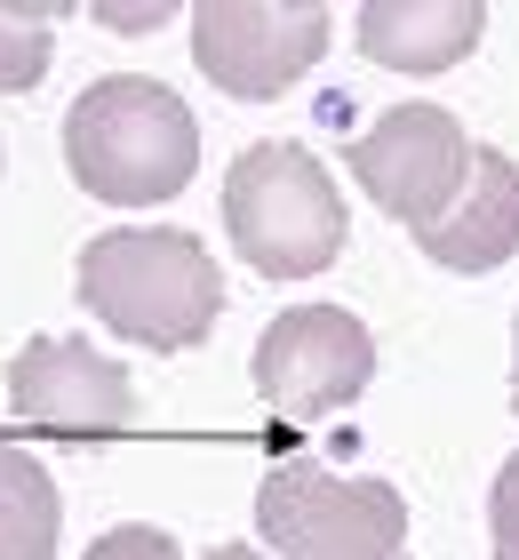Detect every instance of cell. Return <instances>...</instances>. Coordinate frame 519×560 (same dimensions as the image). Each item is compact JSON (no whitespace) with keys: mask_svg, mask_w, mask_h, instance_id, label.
Listing matches in <instances>:
<instances>
[{"mask_svg":"<svg viewBox=\"0 0 519 560\" xmlns=\"http://www.w3.org/2000/svg\"><path fill=\"white\" fill-rule=\"evenodd\" d=\"M48 57H57V9H16V0H0V89L33 96L48 81Z\"/></svg>","mask_w":519,"mask_h":560,"instance_id":"12","label":"cell"},{"mask_svg":"<svg viewBox=\"0 0 519 560\" xmlns=\"http://www.w3.org/2000/svg\"><path fill=\"white\" fill-rule=\"evenodd\" d=\"M496 560H504V552H496Z\"/></svg>","mask_w":519,"mask_h":560,"instance_id":"18","label":"cell"},{"mask_svg":"<svg viewBox=\"0 0 519 560\" xmlns=\"http://www.w3.org/2000/svg\"><path fill=\"white\" fill-rule=\"evenodd\" d=\"M248 376L288 424H320V417L352 409V400L368 393L376 337H368L359 313H344V304H296V313H280L264 337H256Z\"/></svg>","mask_w":519,"mask_h":560,"instance_id":"7","label":"cell"},{"mask_svg":"<svg viewBox=\"0 0 519 560\" xmlns=\"http://www.w3.org/2000/svg\"><path fill=\"white\" fill-rule=\"evenodd\" d=\"M168 16H176L168 0H104V9H96L104 33H161Z\"/></svg>","mask_w":519,"mask_h":560,"instance_id":"15","label":"cell"},{"mask_svg":"<svg viewBox=\"0 0 519 560\" xmlns=\"http://www.w3.org/2000/svg\"><path fill=\"white\" fill-rule=\"evenodd\" d=\"M415 248H424L432 265H448V272H496L511 248H519V168H511V152L480 144L463 200L439 224H424Z\"/></svg>","mask_w":519,"mask_h":560,"instance_id":"9","label":"cell"},{"mask_svg":"<svg viewBox=\"0 0 519 560\" xmlns=\"http://www.w3.org/2000/svg\"><path fill=\"white\" fill-rule=\"evenodd\" d=\"M328 33L335 24L320 0H200L192 65L240 105H272L328 57Z\"/></svg>","mask_w":519,"mask_h":560,"instance_id":"5","label":"cell"},{"mask_svg":"<svg viewBox=\"0 0 519 560\" xmlns=\"http://www.w3.org/2000/svg\"><path fill=\"white\" fill-rule=\"evenodd\" d=\"M64 168L81 176L89 200H113V209L176 200L200 168V120L168 81L104 72L64 113Z\"/></svg>","mask_w":519,"mask_h":560,"instance_id":"2","label":"cell"},{"mask_svg":"<svg viewBox=\"0 0 519 560\" xmlns=\"http://www.w3.org/2000/svg\"><path fill=\"white\" fill-rule=\"evenodd\" d=\"M64 537V497L40 456L0 448V560H57Z\"/></svg>","mask_w":519,"mask_h":560,"instance_id":"11","label":"cell"},{"mask_svg":"<svg viewBox=\"0 0 519 560\" xmlns=\"http://www.w3.org/2000/svg\"><path fill=\"white\" fill-rule=\"evenodd\" d=\"M511 409H519V328H511Z\"/></svg>","mask_w":519,"mask_h":560,"instance_id":"17","label":"cell"},{"mask_svg":"<svg viewBox=\"0 0 519 560\" xmlns=\"http://www.w3.org/2000/svg\"><path fill=\"white\" fill-rule=\"evenodd\" d=\"M487 528H496V552L519 560V456L496 472V489H487Z\"/></svg>","mask_w":519,"mask_h":560,"instance_id":"14","label":"cell"},{"mask_svg":"<svg viewBox=\"0 0 519 560\" xmlns=\"http://www.w3.org/2000/svg\"><path fill=\"white\" fill-rule=\"evenodd\" d=\"M81 560H185V545H176L168 528H144V521H128V528H104V537H96Z\"/></svg>","mask_w":519,"mask_h":560,"instance_id":"13","label":"cell"},{"mask_svg":"<svg viewBox=\"0 0 519 560\" xmlns=\"http://www.w3.org/2000/svg\"><path fill=\"white\" fill-rule=\"evenodd\" d=\"M224 233L264 280H311L344 257V200L311 144H248L224 168Z\"/></svg>","mask_w":519,"mask_h":560,"instance_id":"3","label":"cell"},{"mask_svg":"<svg viewBox=\"0 0 519 560\" xmlns=\"http://www.w3.org/2000/svg\"><path fill=\"white\" fill-rule=\"evenodd\" d=\"M256 537L272 560H408V497L296 456L256 489Z\"/></svg>","mask_w":519,"mask_h":560,"instance_id":"4","label":"cell"},{"mask_svg":"<svg viewBox=\"0 0 519 560\" xmlns=\"http://www.w3.org/2000/svg\"><path fill=\"white\" fill-rule=\"evenodd\" d=\"M480 144L463 137L448 105H392L368 120V137H352V176L384 217H400L408 233L439 224L472 185Z\"/></svg>","mask_w":519,"mask_h":560,"instance_id":"6","label":"cell"},{"mask_svg":"<svg viewBox=\"0 0 519 560\" xmlns=\"http://www.w3.org/2000/svg\"><path fill=\"white\" fill-rule=\"evenodd\" d=\"M208 560H272V552H264V545H216Z\"/></svg>","mask_w":519,"mask_h":560,"instance_id":"16","label":"cell"},{"mask_svg":"<svg viewBox=\"0 0 519 560\" xmlns=\"http://www.w3.org/2000/svg\"><path fill=\"white\" fill-rule=\"evenodd\" d=\"M81 304L128 345L192 352L224 313V272L185 224H113L81 248Z\"/></svg>","mask_w":519,"mask_h":560,"instance_id":"1","label":"cell"},{"mask_svg":"<svg viewBox=\"0 0 519 560\" xmlns=\"http://www.w3.org/2000/svg\"><path fill=\"white\" fill-rule=\"evenodd\" d=\"M487 33L480 0H368L359 9V48L384 72H448L456 57H472Z\"/></svg>","mask_w":519,"mask_h":560,"instance_id":"10","label":"cell"},{"mask_svg":"<svg viewBox=\"0 0 519 560\" xmlns=\"http://www.w3.org/2000/svg\"><path fill=\"white\" fill-rule=\"evenodd\" d=\"M9 424L16 441H120L137 424V385L89 337H33L9 361Z\"/></svg>","mask_w":519,"mask_h":560,"instance_id":"8","label":"cell"}]
</instances>
